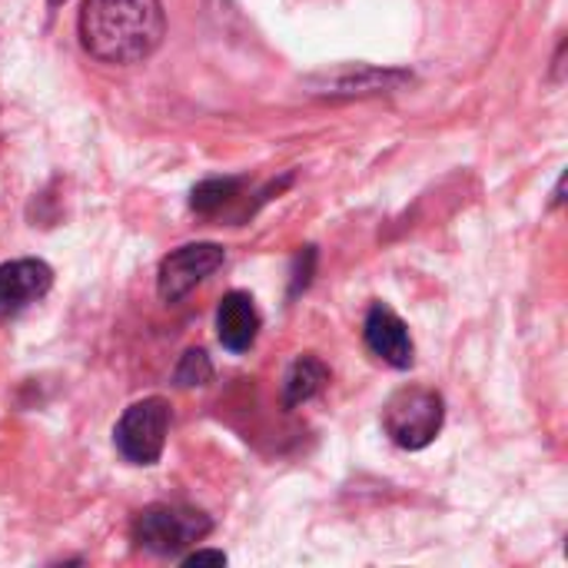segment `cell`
<instances>
[{"label":"cell","mask_w":568,"mask_h":568,"mask_svg":"<svg viewBox=\"0 0 568 568\" xmlns=\"http://www.w3.org/2000/svg\"><path fill=\"white\" fill-rule=\"evenodd\" d=\"M216 266H223V246H216V243H190V246H180L176 253H170L160 263V280H156L160 300L163 303L183 300Z\"/></svg>","instance_id":"5b68a950"},{"label":"cell","mask_w":568,"mask_h":568,"mask_svg":"<svg viewBox=\"0 0 568 568\" xmlns=\"http://www.w3.org/2000/svg\"><path fill=\"white\" fill-rule=\"evenodd\" d=\"M443 419H446L443 396L423 386L393 393L383 409V429L399 449H426L439 436Z\"/></svg>","instance_id":"7a4b0ae2"},{"label":"cell","mask_w":568,"mask_h":568,"mask_svg":"<svg viewBox=\"0 0 568 568\" xmlns=\"http://www.w3.org/2000/svg\"><path fill=\"white\" fill-rule=\"evenodd\" d=\"M236 190H240L236 180H203V183L193 190L190 206H193L196 213H220V210L236 196Z\"/></svg>","instance_id":"30bf717a"},{"label":"cell","mask_w":568,"mask_h":568,"mask_svg":"<svg viewBox=\"0 0 568 568\" xmlns=\"http://www.w3.org/2000/svg\"><path fill=\"white\" fill-rule=\"evenodd\" d=\"M213 529L210 516L186 509V506H150L140 513L133 536L146 552L156 556H180L183 549L196 546Z\"/></svg>","instance_id":"3957f363"},{"label":"cell","mask_w":568,"mask_h":568,"mask_svg":"<svg viewBox=\"0 0 568 568\" xmlns=\"http://www.w3.org/2000/svg\"><path fill=\"white\" fill-rule=\"evenodd\" d=\"M206 562L226 566V556H223V552H213V549H196V552H190V556L183 559V566H206Z\"/></svg>","instance_id":"7c38bea8"},{"label":"cell","mask_w":568,"mask_h":568,"mask_svg":"<svg viewBox=\"0 0 568 568\" xmlns=\"http://www.w3.org/2000/svg\"><path fill=\"white\" fill-rule=\"evenodd\" d=\"M166 433H170V406L156 396L133 403L116 429H113V443L120 449V456L133 466H153L163 456L166 446Z\"/></svg>","instance_id":"277c9868"},{"label":"cell","mask_w":568,"mask_h":568,"mask_svg":"<svg viewBox=\"0 0 568 568\" xmlns=\"http://www.w3.org/2000/svg\"><path fill=\"white\" fill-rule=\"evenodd\" d=\"M50 3H63V0H50Z\"/></svg>","instance_id":"4fadbf2b"},{"label":"cell","mask_w":568,"mask_h":568,"mask_svg":"<svg viewBox=\"0 0 568 568\" xmlns=\"http://www.w3.org/2000/svg\"><path fill=\"white\" fill-rule=\"evenodd\" d=\"M53 273L40 260H13L0 266V313H17L47 296Z\"/></svg>","instance_id":"52a82bcc"},{"label":"cell","mask_w":568,"mask_h":568,"mask_svg":"<svg viewBox=\"0 0 568 568\" xmlns=\"http://www.w3.org/2000/svg\"><path fill=\"white\" fill-rule=\"evenodd\" d=\"M366 346L393 369L413 366V336L406 323L383 303H376L366 316Z\"/></svg>","instance_id":"8992f818"},{"label":"cell","mask_w":568,"mask_h":568,"mask_svg":"<svg viewBox=\"0 0 568 568\" xmlns=\"http://www.w3.org/2000/svg\"><path fill=\"white\" fill-rule=\"evenodd\" d=\"M260 313L250 293H226L216 306V336L230 353H246L256 343Z\"/></svg>","instance_id":"ba28073f"},{"label":"cell","mask_w":568,"mask_h":568,"mask_svg":"<svg viewBox=\"0 0 568 568\" xmlns=\"http://www.w3.org/2000/svg\"><path fill=\"white\" fill-rule=\"evenodd\" d=\"M210 376H213V366H210L203 349H190L183 356L180 369H176V383L180 386H203V383H210Z\"/></svg>","instance_id":"8fae6325"},{"label":"cell","mask_w":568,"mask_h":568,"mask_svg":"<svg viewBox=\"0 0 568 568\" xmlns=\"http://www.w3.org/2000/svg\"><path fill=\"white\" fill-rule=\"evenodd\" d=\"M160 0H83L80 40L103 63H136L163 40Z\"/></svg>","instance_id":"6da1fadb"},{"label":"cell","mask_w":568,"mask_h":568,"mask_svg":"<svg viewBox=\"0 0 568 568\" xmlns=\"http://www.w3.org/2000/svg\"><path fill=\"white\" fill-rule=\"evenodd\" d=\"M326 379H329V369L316 356L296 359L286 376V406H300V403L313 399L326 386Z\"/></svg>","instance_id":"9c48e42d"}]
</instances>
